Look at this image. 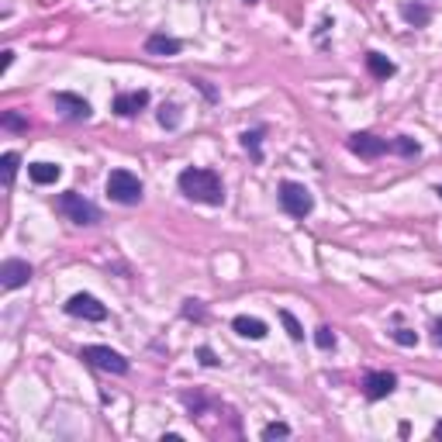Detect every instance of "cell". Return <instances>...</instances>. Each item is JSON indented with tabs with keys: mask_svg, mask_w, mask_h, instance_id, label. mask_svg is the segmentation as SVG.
<instances>
[{
	"mask_svg": "<svg viewBox=\"0 0 442 442\" xmlns=\"http://www.w3.org/2000/svg\"><path fill=\"white\" fill-rule=\"evenodd\" d=\"M180 193L190 197L193 204H208V208H221L225 204V184L215 169H204V166H190L180 173Z\"/></svg>",
	"mask_w": 442,
	"mask_h": 442,
	"instance_id": "6da1fadb",
	"label": "cell"
},
{
	"mask_svg": "<svg viewBox=\"0 0 442 442\" xmlns=\"http://www.w3.org/2000/svg\"><path fill=\"white\" fill-rule=\"evenodd\" d=\"M142 193H145V187H142V180H138L131 169H111V177H107V197H111L114 204L131 208V204L142 201Z\"/></svg>",
	"mask_w": 442,
	"mask_h": 442,
	"instance_id": "7a4b0ae2",
	"label": "cell"
},
{
	"mask_svg": "<svg viewBox=\"0 0 442 442\" xmlns=\"http://www.w3.org/2000/svg\"><path fill=\"white\" fill-rule=\"evenodd\" d=\"M277 197H280V208H284L290 218H308V215L315 211V197H311V190L304 187V184L284 180Z\"/></svg>",
	"mask_w": 442,
	"mask_h": 442,
	"instance_id": "3957f363",
	"label": "cell"
},
{
	"mask_svg": "<svg viewBox=\"0 0 442 442\" xmlns=\"http://www.w3.org/2000/svg\"><path fill=\"white\" fill-rule=\"evenodd\" d=\"M59 211H63L69 221H76V225H97L100 221V211H97V204H90L83 193H76V190H66L59 193Z\"/></svg>",
	"mask_w": 442,
	"mask_h": 442,
	"instance_id": "277c9868",
	"label": "cell"
},
{
	"mask_svg": "<svg viewBox=\"0 0 442 442\" xmlns=\"http://www.w3.org/2000/svg\"><path fill=\"white\" fill-rule=\"evenodd\" d=\"M80 359L97 366V370H104V374H118V377L128 374V359L121 352H114L111 346H83L80 349Z\"/></svg>",
	"mask_w": 442,
	"mask_h": 442,
	"instance_id": "5b68a950",
	"label": "cell"
},
{
	"mask_svg": "<svg viewBox=\"0 0 442 442\" xmlns=\"http://www.w3.org/2000/svg\"><path fill=\"white\" fill-rule=\"evenodd\" d=\"M66 315L83 318V321H104V318H107V308L97 301L94 294H73V297L66 301Z\"/></svg>",
	"mask_w": 442,
	"mask_h": 442,
	"instance_id": "8992f818",
	"label": "cell"
},
{
	"mask_svg": "<svg viewBox=\"0 0 442 442\" xmlns=\"http://www.w3.org/2000/svg\"><path fill=\"white\" fill-rule=\"evenodd\" d=\"M349 149L359 159H377L390 149V142H387V138H377L374 131H356V135H349Z\"/></svg>",
	"mask_w": 442,
	"mask_h": 442,
	"instance_id": "52a82bcc",
	"label": "cell"
},
{
	"mask_svg": "<svg viewBox=\"0 0 442 442\" xmlns=\"http://www.w3.org/2000/svg\"><path fill=\"white\" fill-rule=\"evenodd\" d=\"M32 263H25V259H4V266H0V287L4 290H18V287H25L32 280Z\"/></svg>",
	"mask_w": 442,
	"mask_h": 442,
	"instance_id": "ba28073f",
	"label": "cell"
},
{
	"mask_svg": "<svg viewBox=\"0 0 442 442\" xmlns=\"http://www.w3.org/2000/svg\"><path fill=\"white\" fill-rule=\"evenodd\" d=\"M394 387H398V377L387 374V370H374V374H366V380H363V394H366L370 401H383V398H390Z\"/></svg>",
	"mask_w": 442,
	"mask_h": 442,
	"instance_id": "9c48e42d",
	"label": "cell"
},
{
	"mask_svg": "<svg viewBox=\"0 0 442 442\" xmlns=\"http://www.w3.org/2000/svg\"><path fill=\"white\" fill-rule=\"evenodd\" d=\"M52 100H56V107L63 111L66 118H73V121H87L90 114H94V107L83 100V97L69 94V90H59V94H52Z\"/></svg>",
	"mask_w": 442,
	"mask_h": 442,
	"instance_id": "30bf717a",
	"label": "cell"
},
{
	"mask_svg": "<svg viewBox=\"0 0 442 442\" xmlns=\"http://www.w3.org/2000/svg\"><path fill=\"white\" fill-rule=\"evenodd\" d=\"M149 107V90H125V94L114 97V111L121 118H135L138 111Z\"/></svg>",
	"mask_w": 442,
	"mask_h": 442,
	"instance_id": "8fae6325",
	"label": "cell"
},
{
	"mask_svg": "<svg viewBox=\"0 0 442 442\" xmlns=\"http://www.w3.org/2000/svg\"><path fill=\"white\" fill-rule=\"evenodd\" d=\"M180 49H184V42L173 38V35L156 32L145 38V52H149V56H180Z\"/></svg>",
	"mask_w": 442,
	"mask_h": 442,
	"instance_id": "7c38bea8",
	"label": "cell"
},
{
	"mask_svg": "<svg viewBox=\"0 0 442 442\" xmlns=\"http://www.w3.org/2000/svg\"><path fill=\"white\" fill-rule=\"evenodd\" d=\"M232 328L242 335V339H253V342H259V339H266V321H259V318H249V315H239L235 321H232Z\"/></svg>",
	"mask_w": 442,
	"mask_h": 442,
	"instance_id": "4fadbf2b",
	"label": "cell"
},
{
	"mask_svg": "<svg viewBox=\"0 0 442 442\" xmlns=\"http://www.w3.org/2000/svg\"><path fill=\"white\" fill-rule=\"evenodd\" d=\"M28 177H32L38 187H45V184H56V180L63 177V166H59V162H32V166H28Z\"/></svg>",
	"mask_w": 442,
	"mask_h": 442,
	"instance_id": "5bb4252c",
	"label": "cell"
},
{
	"mask_svg": "<svg viewBox=\"0 0 442 442\" xmlns=\"http://www.w3.org/2000/svg\"><path fill=\"white\" fill-rule=\"evenodd\" d=\"M366 69L377 76V80H387V76H394V63L387 59V56H380V52H366Z\"/></svg>",
	"mask_w": 442,
	"mask_h": 442,
	"instance_id": "9a60e30c",
	"label": "cell"
},
{
	"mask_svg": "<svg viewBox=\"0 0 442 442\" xmlns=\"http://www.w3.org/2000/svg\"><path fill=\"white\" fill-rule=\"evenodd\" d=\"M401 14H405V21L414 25V28L429 25V18H432V11H429L425 4H401Z\"/></svg>",
	"mask_w": 442,
	"mask_h": 442,
	"instance_id": "2e32d148",
	"label": "cell"
},
{
	"mask_svg": "<svg viewBox=\"0 0 442 442\" xmlns=\"http://www.w3.org/2000/svg\"><path fill=\"white\" fill-rule=\"evenodd\" d=\"M159 125L162 128L180 125V107H177V104H162V107H159Z\"/></svg>",
	"mask_w": 442,
	"mask_h": 442,
	"instance_id": "e0dca14e",
	"label": "cell"
},
{
	"mask_svg": "<svg viewBox=\"0 0 442 442\" xmlns=\"http://www.w3.org/2000/svg\"><path fill=\"white\" fill-rule=\"evenodd\" d=\"M18 162H21L18 153H4V184H7V187H11L14 177H18Z\"/></svg>",
	"mask_w": 442,
	"mask_h": 442,
	"instance_id": "ac0fdd59",
	"label": "cell"
},
{
	"mask_svg": "<svg viewBox=\"0 0 442 442\" xmlns=\"http://www.w3.org/2000/svg\"><path fill=\"white\" fill-rule=\"evenodd\" d=\"M280 321L287 325V335H290L294 342H301V339H304V328H301V321L290 315V311H280Z\"/></svg>",
	"mask_w": 442,
	"mask_h": 442,
	"instance_id": "d6986e66",
	"label": "cell"
},
{
	"mask_svg": "<svg viewBox=\"0 0 442 442\" xmlns=\"http://www.w3.org/2000/svg\"><path fill=\"white\" fill-rule=\"evenodd\" d=\"M315 346H318V349H325V352H328V349H335V332H332L328 325L315 328Z\"/></svg>",
	"mask_w": 442,
	"mask_h": 442,
	"instance_id": "ffe728a7",
	"label": "cell"
},
{
	"mask_svg": "<svg viewBox=\"0 0 442 442\" xmlns=\"http://www.w3.org/2000/svg\"><path fill=\"white\" fill-rule=\"evenodd\" d=\"M0 125L11 128V131H28V118H21L18 111H7V114L0 118Z\"/></svg>",
	"mask_w": 442,
	"mask_h": 442,
	"instance_id": "44dd1931",
	"label": "cell"
},
{
	"mask_svg": "<svg viewBox=\"0 0 442 442\" xmlns=\"http://www.w3.org/2000/svg\"><path fill=\"white\" fill-rule=\"evenodd\" d=\"M390 149H398L401 156H418V153H422V145H418V142H411V138H405V135H401V138H394V142H390Z\"/></svg>",
	"mask_w": 442,
	"mask_h": 442,
	"instance_id": "7402d4cb",
	"label": "cell"
},
{
	"mask_svg": "<svg viewBox=\"0 0 442 442\" xmlns=\"http://www.w3.org/2000/svg\"><path fill=\"white\" fill-rule=\"evenodd\" d=\"M290 436V425L287 422H270L266 429H263V439H287Z\"/></svg>",
	"mask_w": 442,
	"mask_h": 442,
	"instance_id": "603a6c76",
	"label": "cell"
},
{
	"mask_svg": "<svg viewBox=\"0 0 442 442\" xmlns=\"http://www.w3.org/2000/svg\"><path fill=\"white\" fill-rule=\"evenodd\" d=\"M259 135H263V131H246V135H242V145L253 153V159H263V149H259Z\"/></svg>",
	"mask_w": 442,
	"mask_h": 442,
	"instance_id": "cb8c5ba5",
	"label": "cell"
},
{
	"mask_svg": "<svg viewBox=\"0 0 442 442\" xmlns=\"http://www.w3.org/2000/svg\"><path fill=\"white\" fill-rule=\"evenodd\" d=\"M390 335H394V342H398V346H418V335H414L411 328H394Z\"/></svg>",
	"mask_w": 442,
	"mask_h": 442,
	"instance_id": "d4e9b609",
	"label": "cell"
},
{
	"mask_svg": "<svg viewBox=\"0 0 442 442\" xmlns=\"http://www.w3.org/2000/svg\"><path fill=\"white\" fill-rule=\"evenodd\" d=\"M197 356H201V363H204V366H218V356H215V352H211L208 346L197 349Z\"/></svg>",
	"mask_w": 442,
	"mask_h": 442,
	"instance_id": "484cf974",
	"label": "cell"
},
{
	"mask_svg": "<svg viewBox=\"0 0 442 442\" xmlns=\"http://www.w3.org/2000/svg\"><path fill=\"white\" fill-rule=\"evenodd\" d=\"M184 315H187V318H201V315H204L201 301H184Z\"/></svg>",
	"mask_w": 442,
	"mask_h": 442,
	"instance_id": "4316f807",
	"label": "cell"
},
{
	"mask_svg": "<svg viewBox=\"0 0 442 442\" xmlns=\"http://www.w3.org/2000/svg\"><path fill=\"white\" fill-rule=\"evenodd\" d=\"M11 63H14V52H11V49H4V63H0V73H7V69H11Z\"/></svg>",
	"mask_w": 442,
	"mask_h": 442,
	"instance_id": "83f0119b",
	"label": "cell"
},
{
	"mask_svg": "<svg viewBox=\"0 0 442 442\" xmlns=\"http://www.w3.org/2000/svg\"><path fill=\"white\" fill-rule=\"evenodd\" d=\"M436 342H439V346H442V318H439V321H436Z\"/></svg>",
	"mask_w": 442,
	"mask_h": 442,
	"instance_id": "f1b7e54d",
	"label": "cell"
},
{
	"mask_svg": "<svg viewBox=\"0 0 442 442\" xmlns=\"http://www.w3.org/2000/svg\"><path fill=\"white\" fill-rule=\"evenodd\" d=\"M432 436H436V439H442V422H436V425H432Z\"/></svg>",
	"mask_w": 442,
	"mask_h": 442,
	"instance_id": "f546056e",
	"label": "cell"
},
{
	"mask_svg": "<svg viewBox=\"0 0 442 442\" xmlns=\"http://www.w3.org/2000/svg\"><path fill=\"white\" fill-rule=\"evenodd\" d=\"M436 193H439V197H442V184H439V187H436Z\"/></svg>",
	"mask_w": 442,
	"mask_h": 442,
	"instance_id": "4dcf8cb0",
	"label": "cell"
},
{
	"mask_svg": "<svg viewBox=\"0 0 442 442\" xmlns=\"http://www.w3.org/2000/svg\"><path fill=\"white\" fill-rule=\"evenodd\" d=\"M246 4H259V0H246Z\"/></svg>",
	"mask_w": 442,
	"mask_h": 442,
	"instance_id": "1f68e13d",
	"label": "cell"
}]
</instances>
